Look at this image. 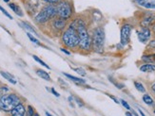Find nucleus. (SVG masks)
Listing matches in <instances>:
<instances>
[{
    "label": "nucleus",
    "mask_w": 155,
    "mask_h": 116,
    "mask_svg": "<svg viewBox=\"0 0 155 116\" xmlns=\"http://www.w3.org/2000/svg\"><path fill=\"white\" fill-rule=\"evenodd\" d=\"M126 116H133V114L130 111H127L126 112Z\"/></svg>",
    "instance_id": "34"
},
{
    "label": "nucleus",
    "mask_w": 155,
    "mask_h": 116,
    "mask_svg": "<svg viewBox=\"0 0 155 116\" xmlns=\"http://www.w3.org/2000/svg\"><path fill=\"white\" fill-rule=\"evenodd\" d=\"M134 2L137 5L143 7V8L155 10V1H151V0H134Z\"/></svg>",
    "instance_id": "8"
},
{
    "label": "nucleus",
    "mask_w": 155,
    "mask_h": 116,
    "mask_svg": "<svg viewBox=\"0 0 155 116\" xmlns=\"http://www.w3.org/2000/svg\"><path fill=\"white\" fill-rule=\"evenodd\" d=\"M9 7L10 8L15 11L17 15H19V16H23V12H22V11H21V9L19 8V7L16 5V4H15V3H10L9 4Z\"/></svg>",
    "instance_id": "16"
},
{
    "label": "nucleus",
    "mask_w": 155,
    "mask_h": 116,
    "mask_svg": "<svg viewBox=\"0 0 155 116\" xmlns=\"http://www.w3.org/2000/svg\"><path fill=\"white\" fill-rule=\"evenodd\" d=\"M61 50H62V51H63L64 53H66L67 55H71V53H70V52H69L68 50H66L65 48H61Z\"/></svg>",
    "instance_id": "31"
},
{
    "label": "nucleus",
    "mask_w": 155,
    "mask_h": 116,
    "mask_svg": "<svg viewBox=\"0 0 155 116\" xmlns=\"http://www.w3.org/2000/svg\"><path fill=\"white\" fill-rule=\"evenodd\" d=\"M35 111H33V108L31 106H28V110H27V116H33L35 115Z\"/></svg>",
    "instance_id": "23"
},
{
    "label": "nucleus",
    "mask_w": 155,
    "mask_h": 116,
    "mask_svg": "<svg viewBox=\"0 0 155 116\" xmlns=\"http://www.w3.org/2000/svg\"><path fill=\"white\" fill-rule=\"evenodd\" d=\"M53 26L58 29V30H62L66 28V20L65 19H62V18H58V19H55L54 21L52 23Z\"/></svg>",
    "instance_id": "10"
},
{
    "label": "nucleus",
    "mask_w": 155,
    "mask_h": 116,
    "mask_svg": "<svg viewBox=\"0 0 155 116\" xmlns=\"http://www.w3.org/2000/svg\"><path fill=\"white\" fill-rule=\"evenodd\" d=\"M138 111H139V113H140L141 115H142V116H146V115H145V113L142 111V110H138Z\"/></svg>",
    "instance_id": "35"
},
{
    "label": "nucleus",
    "mask_w": 155,
    "mask_h": 116,
    "mask_svg": "<svg viewBox=\"0 0 155 116\" xmlns=\"http://www.w3.org/2000/svg\"><path fill=\"white\" fill-rule=\"evenodd\" d=\"M46 115H47V116H52V115H51L49 112H46Z\"/></svg>",
    "instance_id": "37"
},
{
    "label": "nucleus",
    "mask_w": 155,
    "mask_h": 116,
    "mask_svg": "<svg viewBox=\"0 0 155 116\" xmlns=\"http://www.w3.org/2000/svg\"><path fill=\"white\" fill-rule=\"evenodd\" d=\"M143 101L149 106H153L154 105V101H153V99L151 98V96L150 94H147V93L144 94L143 95Z\"/></svg>",
    "instance_id": "18"
},
{
    "label": "nucleus",
    "mask_w": 155,
    "mask_h": 116,
    "mask_svg": "<svg viewBox=\"0 0 155 116\" xmlns=\"http://www.w3.org/2000/svg\"><path fill=\"white\" fill-rule=\"evenodd\" d=\"M104 44H105V31L104 29L98 26L93 31L91 37V47L95 52L102 53L104 50Z\"/></svg>",
    "instance_id": "2"
},
{
    "label": "nucleus",
    "mask_w": 155,
    "mask_h": 116,
    "mask_svg": "<svg viewBox=\"0 0 155 116\" xmlns=\"http://www.w3.org/2000/svg\"><path fill=\"white\" fill-rule=\"evenodd\" d=\"M73 71H75L77 74H79L80 76H82V77H84V76H86V72H85V70L84 69H82V68H74L73 69Z\"/></svg>",
    "instance_id": "22"
},
{
    "label": "nucleus",
    "mask_w": 155,
    "mask_h": 116,
    "mask_svg": "<svg viewBox=\"0 0 155 116\" xmlns=\"http://www.w3.org/2000/svg\"><path fill=\"white\" fill-rule=\"evenodd\" d=\"M22 25L24 26V28H25V29H27L29 31H31V32H32V33H35V35H37V33H36L35 29H33V28H31V25H29L28 23H26V22H23V23H22Z\"/></svg>",
    "instance_id": "21"
},
{
    "label": "nucleus",
    "mask_w": 155,
    "mask_h": 116,
    "mask_svg": "<svg viewBox=\"0 0 155 116\" xmlns=\"http://www.w3.org/2000/svg\"><path fill=\"white\" fill-rule=\"evenodd\" d=\"M4 2H6V3H9L10 2V0H3Z\"/></svg>",
    "instance_id": "36"
},
{
    "label": "nucleus",
    "mask_w": 155,
    "mask_h": 116,
    "mask_svg": "<svg viewBox=\"0 0 155 116\" xmlns=\"http://www.w3.org/2000/svg\"><path fill=\"white\" fill-rule=\"evenodd\" d=\"M131 30H132V26L130 24H126L122 26V28H121V41H120V43L122 45H127L130 43Z\"/></svg>",
    "instance_id": "6"
},
{
    "label": "nucleus",
    "mask_w": 155,
    "mask_h": 116,
    "mask_svg": "<svg viewBox=\"0 0 155 116\" xmlns=\"http://www.w3.org/2000/svg\"><path fill=\"white\" fill-rule=\"evenodd\" d=\"M33 57V60H35V61H37V63H39L40 64H41V65H43L44 67H46L47 68V69H51V67L48 65V64H46L45 63H44V61L42 60H40L37 56H32Z\"/></svg>",
    "instance_id": "20"
},
{
    "label": "nucleus",
    "mask_w": 155,
    "mask_h": 116,
    "mask_svg": "<svg viewBox=\"0 0 155 116\" xmlns=\"http://www.w3.org/2000/svg\"><path fill=\"white\" fill-rule=\"evenodd\" d=\"M56 12L60 18L65 19V20L69 19L71 16V13H72V9H71V4L68 1L59 2L56 7Z\"/></svg>",
    "instance_id": "5"
},
{
    "label": "nucleus",
    "mask_w": 155,
    "mask_h": 116,
    "mask_svg": "<svg viewBox=\"0 0 155 116\" xmlns=\"http://www.w3.org/2000/svg\"><path fill=\"white\" fill-rule=\"evenodd\" d=\"M33 116H40V115L38 113H35V115H33Z\"/></svg>",
    "instance_id": "38"
},
{
    "label": "nucleus",
    "mask_w": 155,
    "mask_h": 116,
    "mask_svg": "<svg viewBox=\"0 0 155 116\" xmlns=\"http://www.w3.org/2000/svg\"><path fill=\"white\" fill-rule=\"evenodd\" d=\"M27 35H28V37L30 38V40L31 41V42H32V43H35V44H40V43H39V41H38L37 39H35V37H33V36L31 35V34H30V33L28 32V33H27Z\"/></svg>",
    "instance_id": "25"
},
{
    "label": "nucleus",
    "mask_w": 155,
    "mask_h": 116,
    "mask_svg": "<svg viewBox=\"0 0 155 116\" xmlns=\"http://www.w3.org/2000/svg\"><path fill=\"white\" fill-rule=\"evenodd\" d=\"M107 95H109V96H110V98H111V99H112V100H113L114 102H115L116 104H119V103H120V102H119V100H118V99H116V98L114 97V96H112V95H110V94H107Z\"/></svg>",
    "instance_id": "28"
},
{
    "label": "nucleus",
    "mask_w": 155,
    "mask_h": 116,
    "mask_svg": "<svg viewBox=\"0 0 155 116\" xmlns=\"http://www.w3.org/2000/svg\"><path fill=\"white\" fill-rule=\"evenodd\" d=\"M0 11H2V12L4 13V14H5V15H6L7 17H8V18H10V19H12V15H11V14H10V13H9L8 11H6V10L4 9V8H2V7H1V6H0Z\"/></svg>",
    "instance_id": "26"
},
{
    "label": "nucleus",
    "mask_w": 155,
    "mask_h": 116,
    "mask_svg": "<svg viewBox=\"0 0 155 116\" xmlns=\"http://www.w3.org/2000/svg\"><path fill=\"white\" fill-rule=\"evenodd\" d=\"M56 8H54L52 5H48L46 6L43 10L40 11L35 17V21L39 24L45 23L52 17H54L56 14Z\"/></svg>",
    "instance_id": "4"
},
{
    "label": "nucleus",
    "mask_w": 155,
    "mask_h": 116,
    "mask_svg": "<svg viewBox=\"0 0 155 116\" xmlns=\"http://www.w3.org/2000/svg\"><path fill=\"white\" fill-rule=\"evenodd\" d=\"M151 90H152V92L155 93V82L152 84V86H151Z\"/></svg>",
    "instance_id": "33"
},
{
    "label": "nucleus",
    "mask_w": 155,
    "mask_h": 116,
    "mask_svg": "<svg viewBox=\"0 0 155 116\" xmlns=\"http://www.w3.org/2000/svg\"><path fill=\"white\" fill-rule=\"evenodd\" d=\"M143 61L147 63H155V54H150V55H144L141 58Z\"/></svg>",
    "instance_id": "14"
},
{
    "label": "nucleus",
    "mask_w": 155,
    "mask_h": 116,
    "mask_svg": "<svg viewBox=\"0 0 155 116\" xmlns=\"http://www.w3.org/2000/svg\"><path fill=\"white\" fill-rule=\"evenodd\" d=\"M147 47H149V48L155 49V39H153V40L150 41V42L149 43V44H147Z\"/></svg>",
    "instance_id": "27"
},
{
    "label": "nucleus",
    "mask_w": 155,
    "mask_h": 116,
    "mask_svg": "<svg viewBox=\"0 0 155 116\" xmlns=\"http://www.w3.org/2000/svg\"><path fill=\"white\" fill-rule=\"evenodd\" d=\"M36 74L38 75V76L41 78H43V79H45V80H51V77H50V75L47 73L46 71H44V70H36Z\"/></svg>",
    "instance_id": "17"
},
{
    "label": "nucleus",
    "mask_w": 155,
    "mask_h": 116,
    "mask_svg": "<svg viewBox=\"0 0 155 116\" xmlns=\"http://www.w3.org/2000/svg\"><path fill=\"white\" fill-rule=\"evenodd\" d=\"M153 19H154V15H152V14H150V15H147V17H145L142 20V22H141V26H142V28H147L150 25H151Z\"/></svg>",
    "instance_id": "12"
},
{
    "label": "nucleus",
    "mask_w": 155,
    "mask_h": 116,
    "mask_svg": "<svg viewBox=\"0 0 155 116\" xmlns=\"http://www.w3.org/2000/svg\"><path fill=\"white\" fill-rule=\"evenodd\" d=\"M47 2H49V3H59L60 2V0H46Z\"/></svg>",
    "instance_id": "29"
},
{
    "label": "nucleus",
    "mask_w": 155,
    "mask_h": 116,
    "mask_svg": "<svg viewBox=\"0 0 155 116\" xmlns=\"http://www.w3.org/2000/svg\"><path fill=\"white\" fill-rule=\"evenodd\" d=\"M64 75L67 77V78H69L70 79H71L73 82H75L76 84H79V85H81V84H85L86 83V80L85 79H82V78H76V77H73V76H71V75H69V74H66V73H64Z\"/></svg>",
    "instance_id": "15"
},
{
    "label": "nucleus",
    "mask_w": 155,
    "mask_h": 116,
    "mask_svg": "<svg viewBox=\"0 0 155 116\" xmlns=\"http://www.w3.org/2000/svg\"><path fill=\"white\" fill-rule=\"evenodd\" d=\"M20 103V98L15 93L5 94L0 97V110L4 111H11Z\"/></svg>",
    "instance_id": "1"
},
{
    "label": "nucleus",
    "mask_w": 155,
    "mask_h": 116,
    "mask_svg": "<svg viewBox=\"0 0 155 116\" xmlns=\"http://www.w3.org/2000/svg\"><path fill=\"white\" fill-rule=\"evenodd\" d=\"M62 41L66 46L70 47V48H74V47L79 45V36L77 31L71 28V26H69V29H67L62 36Z\"/></svg>",
    "instance_id": "3"
},
{
    "label": "nucleus",
    "mask_w": 155,
    "mask_h": 116,
    "mask_svg": "<svg viewBox=\"0 0 155 116\" xmlns=\"http://www.w3.org/2000/svg\"><path fill=\"white\" fill-rule=\"evenodd\" d=\"M137 36L141 43L146 44L151 36V31L149 28H142L140 31H137Z\"/></svg>",
    "instance_id": "7"
},
{
    "label": "nucleus",
    "mask_w": 155,
    "mask_h": 116,
    "mask_svg": "<svg viewBox=\"0 0 155 116\" xmlns=\"http://www.w3.org/2000/svg\"><path fill=\"white\" fill-rule=\"evenodd\" d=\"M0 74H1V76H2L5 79H7L8 81H10L11 83H12V84H16V80H15V78H13L11 74L7 73V72H4V71H1V72H0Z\"/></svg>",
    "instance_id": "13"
},
{
    "label": "nucleus",
    "mask_w": 155,
    "mask_h": 116,
    "mask_svg": "<svg viewBox=\"0 0 155 116\" xmlns=\"http://www.w3.org/2000/svg\"><path fill=\"white\" fill-rule=\"evenodd\" d=\"M134 86H135L136 90L138 92H140V93H145L146 92V89H145L144 85L142 83L138 82V81H135V82H134Z\"/></svg>",
    "instance_id": "19"
},
{
    "label": "nucleus",
    "mask_w": 155,
    "mask_h": 116,
    "mask_svg": "<svg viewBox=\"0 0 155 116\" xmlns=\"http://www.w3.org/2000/svg\"><path fill=\"white\" fill-rule=\"evenodd\" d=\"M120 103L122 104V105H123V106H124V107L127 108V110H129L130 111H131V108H130V105H129V103H127V101H125L124 99H121V100H120Z\"/></svg>",
    "instance_id": "24"
},
{
    "label": "nucleus",
    "mask_w": 155,
    "mask_h": 116,
    "mask_svg": "<svg viewBox=\"0 0 155 116\" xmlns=\"http://www.w3.org/2000/svg\"><path fill=\"white\" fill-rule=\"evenodd\" d=\"M151 29H152V31L155 33V22L151 24Z\"/></svg>",
    "instance_id": "32"
},
{
    "label": "nucleus",
    "mask_w": 155,
    "mask_h": 116,
    "mask_svg": "<svg viewBox=\"0 0 155 116\" xmlns=\"http://www.w3.org/2000/svg\"><path fill=\"white\" fill-rule=\"evenodd\" d=\"M51 92H52V93H53V94L55 95V96H57V97L59 96V93H58L57 92H55V90H54V89H51Z\"/></svg>",
    "instance_id": "30"
},
{
    "label": "nucleus",
    "mask_w": 155,
    "mask_h": 116,
    "mask_svg": "<svg viewBox=\"0 0 155 116\" xmlns=\"http://www.w3.org/2000/svg\"><path fill=\"white\" fill-rule=\"evenodd\" d=\"M154 113H155V110H154Z\"/></svg>",
    "instance_id": "39"
},
{
    "label": "nucleus",
    "mask_w": 155,
    "mask_h": 116,
    "mask_svg": "<svg viewBox=\"0 0 155 116\" xmlns=\"http://www.w3.org/2000/svg\"><path fill=\"white\" fill-rule=\"evenodd\" d=\"M140 71L144 73H150L155 71V64L154 63H145L140 67Z\"/></svg>",
    "instance_id": "11"
},
{
    "label": "nucleus",
    "mask_w": 155,
    "mask_h": 116,
    "mask_svg": "<svg viewBox=\"0 0 155 116\" xmlns=\"http://www.w3.org/2000/svg\"><path fill=\"white\" fill-rule=\"evenodd\" d=\"M25 107L22 104L17 105L12 111H11V115L12 116H25Z\"/></svg>",
    "instance_id": "9"
}]
</instances>
